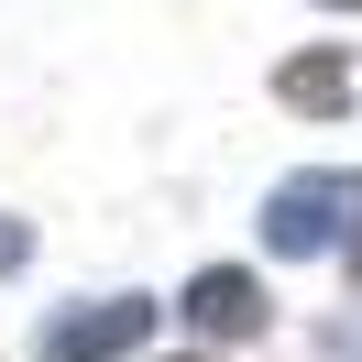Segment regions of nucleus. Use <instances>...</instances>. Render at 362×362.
<instances>
[{"instance_id": "f257e3e1", "label": "nucleus", "mask_w": 362, "mask_h": 362, "mask_svg": "<svg viewBox=\"0 0 362 362\" xmlns=\"http://www.w3.org/2000/svg\"><path fill=\"white\" fill-rule=\"evenodd\" d=\"M351 220H362V176H286L264 198V242L274 252H318V242H340Z\"/></svg>"}, {"instance_id": "f03ea898", "label": "nucleus", "mask_w": 362, "mask_h": 362, "mask_svg": "<svg viewBox=\"0 0 362 362\" xmlns=\"http://www.w3.org/2000/svg\"><path fill=\"white\" fill-rule=\"evenodd\" d=\"M143 329H154L143 296H99V308H77V318H45V362H121Z\"/></svg>"}, {"instance_id": "7ed1b4c3", "label": "nucleus", "mask_w": 362, "mask_h": 362, "mask_svg": "<svg viewBox=\"0 0 362 362\" xmlns=\"http://www.w3.org/2000/svg\"><path fill=\"white\" fill-rule=\"evenodd\" d=\"M187 329H209V340H252V329H264V286H252V274H230V264H209L198 286H187Z\"/></svg>"}, {"instance_id": "20e7f679", "label": "nucleus", "mask_w": 362, "mask_h": 362, "mask_svg": "<svg viewBox=\"0 0 362 362\" xmlns=\"http://www.w3.org/2000/svg\"><path fill=\"white\" fill-rule=\"evenodd\" d=\"M286 99H296V110H340L351 77H340V66H286Z\"/></svg>"}, {"instance_id": "39448f33", "label": "nucleus", "mask_w": 362, "mask_h": 362, "mask_svg": "<svg viewBox=\"0 0 362 362\" xmlns=\"http://www.w3.org/2000/svg\"><path fill=\"white\" fill-rule=\"evenodd\" d=\"M11 264H23V230H11V220H0V274H11Z\"/></svg>"}, {"instance_id": "423d86ee", "label": "nucleus", "mask_w": 362, "mask_h": 362, "mask_svg": "<svg viewBox=\"0 0 362 362\" xmlns=\"http://www.w3.org/2000/svg\"><path fill=\"white\" fill-rule=\"evenodd\" d=\"M329 11H362V0H329Z\"/></svg>"}]
</instances>
